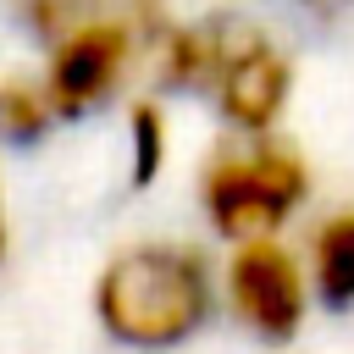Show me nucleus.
Segmentation results:
<instances>
[{
	"mask_svg": "<svg viewBox=\"0 0 354 354\" xmlns=\"http://www.w3.org/2000/svg\"><path fill=\"white\" fill-rule=\"evenodd\" d=\"M216 271L199 243L138 238L116 249L94 277V321L133 354H171L194 343L216 315Z\"/></svg>",
	"mask_w": 354,
	"mask_h": 354,
	"instance_id": "obj_1",
	"label": "nucleus"
},
{
	"mask_svg": "<svg viewBox=\"0 0 354 354\" xmlns=\"http://www.w3.org/2000/svg\"><path fill=\"white\" fill-rule=\"evenodd\" d=\"M310 160L299 144L277 133H238V144L216 149L205 177H199V205L216 238H260L282 232L304 205H310Z\"/></svg>",
	"mask_w": 354,
	"mask_h": 354,
	"instance_id": "obj_2",
	"label": "nucleus"
},
{
	"mask_svg": "<svg viewBox=\"0 0 354 354\" xmlns=\"http://www.w3.org/2000/svg\"><path fill=\"white\" fill-rule=\"evenodd\" d=\"M44 44H50V55H44L39 83L55 105V122H77V116H94L100 105H111L127 88L138 55L149 50V39L133 17H77Z\"/></svg>",
	"mask_w": 354,
	"mask_h": 354,
	"instance_id": "obj_3",
	"label": "nucleus"
},
{
	"mask_svg": "<svg viewBox=\"0 0 354 354\" xmlns=\"http://www.w3.org/2000/svg\"><path fill=\"white\" fill-rule=\"evenodd\" d=\"M216 288H221V304L232 310V321L271 348H288L304 332L310 304H315L310 277H304V254H293L277 232L238 238Z\"/></svg>",
	"mask_w": 354,
	"mask_h": 354,
	"instance_id": "obj_4",
	"label": "nucleus"
},
{
	"mask_svg": "<svg viewBox=\"0 0 354 354\" xmlns=\"http://www.w3.org/2000/svg\"><path fill=\"white\" fill-rule=\"evenodd\" d=\"M210 94L232 133H277V122L293 100V61L271 33L238 22L232 44L210 77Z\"/></svg>",
	"mask_w": 354,
	"mask_h": 354,
	"instance_id": "obj_5",
	"label": "nucleus"
},
{
	"mask_svg": "<svg viewBox=\"0 0 354 354\" xmlns=\"http://www.w3.org/2000/svg\"><path fill=\"white\" fill-rule=\"evenodd\" d=\"M238 17H199V22H166L149 44L155 77L166 88H210L227 44H232Z\"/></svg>",
	"mask_w": 354,
	"mask_h": 354,
	"instance_id": "obj_6",
	"label": "nucleus"
},
{
	"mask_svg": "<svg viewBox=\"0 0 354 354\" xmlns=\"http://www.w3.org/2000/svg\"><path fill=\"white\" fill-rule=\"evenodd\" d=\"M304 277H310L315 304L354 310V205L315 221V232L304 243Z\"/></svg>",
	"mask_w": 354,
	"mask_h": 354,
	"instance_id": "obj_7",
	"label": "nucleus"
},
{
	"mask_svg": "<svg viewBox=\"0 0 354 354\" xmlns=\"http://www.w3.org/2000/svg\"><path fill=\"white\" fill-rule=\"evenodd\" d=\"M55 127V105L39 77H0V138L39 144Z\"/></svg>",
	"mask_w": 354,
	"mask_h": 354,
	"instance_id": "obj_8",
	"label": "nucleus"
},
{
	"mask_svg": "<svg viewBox=\"0 0 354 354\" xmlns=\"http://www.w3.org/2000/svg\"><path fill=\"white\" fill-rule=\"evenodd\" d=\"M127 144H133V183H155L166 166V111L155 100H133L127 111Z\"/></svg>",
	"mask_w": 354,
	"mask_h": 354,
	"instance_id": "obj_9",
	"label": "nucleus"
},
{
	"mask_svg": "<svg viewBox=\"0 0 354 354\" xmlns=\"http://www.w3.org/2000/svg\"><path fill=\"white\" fill-rule=\"evenodd\" d=\"M11 260V216H6V183H0V266Z\"/></svg>",
	"mask_w": 354,
	"mask_h": 354,
	"instance_id": "obj_10",
	"label": "nucleus"
}]
</instances>
